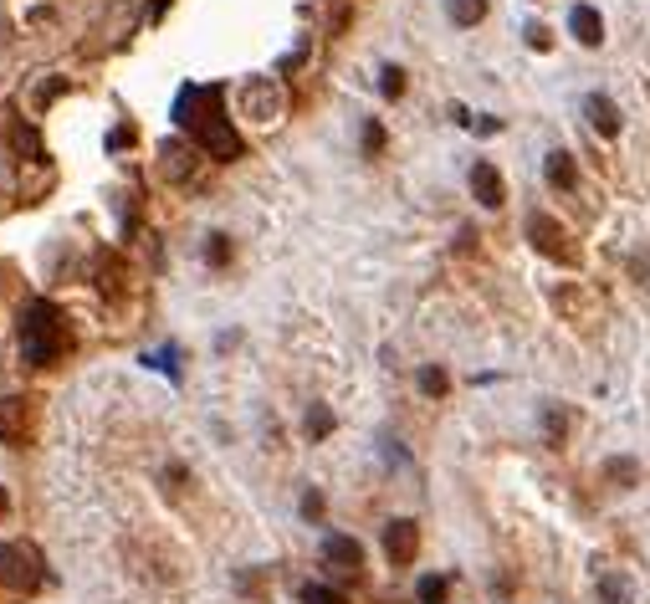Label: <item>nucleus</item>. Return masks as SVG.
I'll use <instances>...</instances> for the list:
<instances>
[{
  "instance_id": "nucleus-1",
  "label": "nucleus",
  "mask_w": 650,
  "mask_h": 604,
  "mask_svg": "<svg viewBox=\"0 0 650 604\" xmlns=\"http://www.w3.org/2000/svg\"><path fill=\"white\" fill-rule=\"evenodd\" d=\"M221 98H225L221 82H210V88H180V98H174V123L190 129V139H195L210 159H225V164H231V159L246 154V143L231 129V118L221 113Z\"/></svg>"
},
{
  "instance_id": "nucleus-2",
  "label": "nucleus",
  "mask_w": 650,
  "mask_h": 604,
  "mask_svg": "<svg viewBox=\"0 0 650 604\" xmlns=\"http://www.w3.org/2000/svg\"><path fill=\"white\" fill-rule=\"evenodd\" d=\"M21 354H26V364H37V369H47V364H57L67 354V323H62V313H57V302L37 297V302L21 308Z\"/></svg>"
},
{
  "instance_id": "nucleus-3",
  "label": "nucleus",
  "mask_w": 650,
  "mask_h": 604,
  "mask_svg": "<svg viewBox=\"0 0 650 604\" xmlns=\"http://www.w3.org/2000/svg\"><path fill=\"white\" fill-rule=\"evenodd\" d=\"M528 241H533L538 257L559 261V267H579V261H584V251H579V241L569 236V226L553 220L548 210H533V216H528Z\"/></svg>"
},
{
  "instance_id": "nucleus-4",
  "label": "nucleus",
  "mask_w": 650,
  "mask_h": 604,
  "mask_svg": "<svg viewBox=\"0 0 650 604\" xmlns=\"http://www.w3.org/2000/svg\"><path fill=\"white\" fill-rule=\"evenodd\" d=\"M236 108H241V118L272 129V123H282V113H287V88L277 78H246L241 92H236Z\"/></svg>"
},
{
  "instance_id": "nucleus-5",
  "label": "nucleus",
  "mask_w": 650,
  "mask_h": 604,
  "mask_svg": "<svg viewBox=\"0 0 650 604\" xmlns=\"http://www.w3.org/2000/svg\"><path fill=\"white\" fill-rule=\"evenodd\" d=\"M0 584H5V594H31L41 584V553L31 548V543H5L0 548Z\"/></svg>"
},
{
  "instance_id": "nucleus-6",
  "label": "nucleus",
  "mask_w": 650,
  "mask_h": 604,
  "mask_svg": "<svg viewBox=\"0 0 650 604\" xmlns=\"http://www.w3.org/2000/svg\"><path fill=\"white\" fill-rule=\"evenodd\" d=\"M195 164H200V159H195V149H190L184 139H164L154 149V169H159V180H164V185H190V180H195Z\"/></svg>"
},
{
  "instance_id": "nucleus-7",
  "label": "nucleus",
  "mask_w": 650,
  "mask_h": 604,
  "mask_svg": "<svg viewBox=\"0 0 650 604\" xmlns=\"http://www.w3.org/2000/svg\"><path fill=\"white\" fill-rule=\"evenodd\" d=\"M420 553V523L415 517H394V523H384V558H390L394 568H410Z\"/></svg>"
},
{
  "instance_id": "nucleus-8",
  "label": "nucleus",
  "mask_w": 650,
  "mask_h": 604,
  "mask_svg": "<svg viewBox=\"0 0 650 604\" xmlns=\"http://www.w3.org/2000/svg\"><path fill=\"white\" fill-rule=\"evenodd\" d=\"M26 436H31L26 395H0V440H5V446H26Z\"/></svg>"
},
{
  "instance_id": "nucleus-9",
  "label": "nucleus",
  "mask_w": 650,
  "mask_h": 604,
  "mask_svg": "<svg viewBox=\"0 0 650 604\" xmlns=\"http://www.w3.org/2000/svg\"><path fill=\"white\" fill-rule=\"evenodd\" d=\"M323 564L339 568V574H359V568H364V543L349 538V533H328L323 538Z\"/></svg>"
},
{
  "instance_id": "nucleus-10",
  "label": "nucleus",
  "mask_w": 650,
  "mask_h": 604,
  "mask_svg": "<svg viewBox=\"0 0 650 604\" xmlns=\"http://www.w3.org/2000/svg\"><path fill=\"white\" fill-rule=\"evenodd\" d=\"M471 195H477V206H487V210H497L502 200H508V185H502L497 164H487V159L471 164Z\"/></svg>"
},
{
  "instance_id": "nucleus-11",
  "label": "nucleus",
  "mask_w": 650,
  "mask_h": 604,
  "mask_svg": "<svg viewBox=\"0 0 650 604\" xmlns=\"http://www.w3.org/2000/svg\"><path fill=\"white\" fill-rule=\"evenodd\" d=\"M584 113H589V123H594L599 139H620V108H614L610 92H589V98H584Z\"/></svg>"
},
{
  "instance_id": "nucleus-12",
  "label": "nucleus",
  "mask_w": 650,
  "mask_h": 604,
  "mask_svg": "<svg viewBox=\"0 0 650 604\" xmlns=\"http://www.w3.org/2000/svg\"><path fill=\"white\" fill-rule=\"evenodd\" d=\"M569 31H573L579 47H604V16H599L594 5H584V0L569 11Z\"/></svg>"
},
{
  "instance_id": "nucleus-13",
  "label": "nucleus",
  "mask_w": 650,
  "mask_h": 604,
  "mask_svg": "<svg viewBox=\"0 0 650 604\" xmlns=\"http://www.w3.org/2000/svg\"><path fill=\"white\" fill-rule=\"evenodd\" d=\"M543 175H548V185H553V190H563V195L579 190V164H573L569 149H553V154H548V164H543Z\"/></svg>"
},
{
  "instance_id": "nucleus-14",
  "label": "nucleus",
  "mask_w": 650,
  "mask_h": 604,
  "mask_svg": "<svg viewBox=\"0 0 650 604\" xmlns=\"http://www.w3.org/2000/svg\"><path fill=\"white\" fill-rule=\"evenodd\" d=\"M415 385H420V395H425V399H446V389H451V374H446L441 364H425V369L415 374Z\"/></svg>"
},
{
  "instance_id": "nucleus-15",
  "label": "nucleus",
  "mask_w": 650,
  "mask_h": 604,
  "mask_svg": "<svg viewBox=\"0 0 650 604\" xmlns=\"http://www.w3.org/2000/svg\"><path fill=\"white\" fill-rule=\"evenodd\" d=\"M446 16L456 26H477V21H487V0H446Z\"/></svg>"
},
{
  "instance_id": "nucleus-16",
  "label": "nucleus",
  "mask_w": 650,
  "mask_h": 604,
  "mask_svg": "<svg viewBox=\"0 0 650 604\" xmlns=\"http://www.w3.org/2000/svg\"><path fill=\"white\" fill-rule=\"evenodd\" d=\"M543 430H548V446H563L569 440V410L563 405H543Z\"/></svg>"
},
{
  "instance_id": "nucleus-17",
  "label": "nucleus",
  "mask_w": 650,
  "mask_h": 604,
  "mask_svg": "<svg viewBox=\"0 0 650 604\" xmlns=\"http://www.w3.org/2000/svg\"><path fill=\"white\" fill-rule=\"evenodd\" d=\"M604 476H610L614 487H635V476H640V466L630 461V456H610L604 461Z\"/></svg>"
},
{
  "instance_id": "nucleus-18",
  "label": "nucleus",
  "mask_w": 650,
  "mask_h": 604,
  "mask_svg": "<svg viewBox=\"0 0 650 604\" xmlns=\"http://www.w3.org/2000/svg\"><path fill=\"white\" fill-rule=\"evenodd\" d=\"M302 425H308V440H323L328 430H333V410H328V405H312Z\"/></svg>"
},
{
  "instance_id": "nucleus-19",
  "label": "nucleus",
  "mask_w": 650,
  "mask_h": 604,
  "mask_svg": "<svg viewBox=\"0 0 650 604\" xmlns=\"http://www.w3.org/2000/svg\"><path fill=\"white\" fill-rule=\"evenodd\" d=\"M446 589H451V584H446L441 574H425L415 584V594H420V604H446Z\"/></svg>"
},
{
  "instance_id": "nucleus-20",
  "label": "nucleus",
  "mask_w": 650,
  "mask_h": 604,
  "mask_svg": "<svg viewBox=\"0 0 650 604\" xmlns=\"http://www.w3.org/2000/svg\"><path fill=\"white\" fill-rule=\"evenodd\" d=\"M599 604H630V589H624L614 574H604L599 578Z\"/></svg>"
},
{
  "instance_id": "nucleus-21",
  "label": "nucleus",
  "mask_w": 650,
  "mask_h": 604,
  "mask_svg": "<svg viewBox=\"0 0 650 604\" xmlns=\"http://www.w3.org/2000/svg\"><path fill=\"white\" fill-rule=\"evenodd\" d=\"M302 604H349L339 589H328V584H302Z\"/></svg>"
},
{
  "instance_id": "nucleus-22",
  "label": "nucleus",
  "mask_w": 650,
  "mask_h": 604,
  "mask_svg": "<svg viewBox=\"0 0 650 604\" xmlns=\"http://www.w3.org/2000/svg\"><path fill=\"white\" fill-rule=\"evenodd\" d=\"M205 261H210V267H225V261H231V236H221V231L210 236V241H205Z\"/></svg>"
},
{
  "instance_id": "nucleus-23",
  "label": "nucleus",
  "mask_w": 650,
  "mask_h": 604,
  "mask_svg": "<svg viewBox=\"0 0 650 604\" xmlns=\"http://www.w3.org/2000/svg\"><path fill=\"white\" fill-rule=\"evenodd\" d=\"M379 92H384V98H400L404 92V67H384V72H379Z\"/></svg>"
},
{
  "instance_id": "nucleus-24",
  "label": "nucleus",
  "mask_w": 650,
  "mask_h": 604,
  "mask_svg": "<svg viewBox=\"0 0 650 604\" xmlns=\"http://www.w3.org/2000/svg\"><path fill=\"white\" fill-rule=\"evenodd\" d=\"M528 31V47H533V52H548V47H553V31L543 26V21H533V26H522Z\"/></svg>"
},
{
  "instance_id": "nucleus-25",
  "label": "nucleus",
  "mask_w": 650,
  "mask_h": 604,
  "mask_svg": "<svg viewBox=\"0 0 650 604\" xmlns=\"http://www.w3.org/2000/svg\"><path fill=\"white\" fill-rule=\"evenodd\" d=\"M379 149H384V123L369 118V123H364V154H379Z\"/></svg>"
},
{
  "instance_id": "nucleus-26",
  "label": "nucleus",
  "mask_w": 650,
  "mask_h": 604,
  "mask_svg": "<svg viewBox=\"0 0 650 604\" xmlns=\"http://www.w3.org/2000/svg\"><path fill=\"white\" fill-rule=\"evenodd\" d=\"M302 517H308V523H318V517H323V492H318V487L302 492Z\"/></svg>"
},
{
  "instance_id": "nucleus-27",
  "label": "nucleus",
  "mask_w": 650,
  "mask_h": 604,
  "mask_svg": "<svg viewBox=\"0 0 650 604\" xmlns=\"http://www.w3.org/2000/svg\"><path fill=\"white\" fill-rule=\"evenodd\" d=\"M143 364H154V369H164V374H180V369H174V348H159V354H143Z\"/></svg>"
},
{
  "instance_id": "nucleus-28",
  "label": "nucleus",
  "mask_w": 650,
  "mask_h": 604,
  "mask_svg": "<svg viewBox=\"0 0 650 604\" xmlns=\"http://www.w3.org/2000/svg\"><path fill=\"white\" fill-rule=\"evenodd\" d=\"M630 267H635V282L650 287V257H645V251H635V261H630Z\"/></svg>"
},
{
  "instance_id": "nucleus-29",
  "label": "nucleus",
  "mask_w": 650,
  "mask_h": 604,
  "mask_svg": "<svg viewBox=\"0 0 650 604\" xmlns=\"http://www.w3.org/2000/svg\"><path fill=\"white\" fill-rule=\"evenodd\" d=\"M123 143H133V129H118L113 139H108V149H123Z\"/></svg>"
},
{
  "instance_id": "nucleus-30",
  "label": "nucleus",
  "mask_w": 650,
  "mask_h": 604,
  "mask_svg": "<svg viewBox=\"0 0 650 604\" xmlns=\"http://www.w3.org/2000/svg\"><path fill=\"white\" fill-rule=\"evenodd\" d=\"M11 517V497H5V487H0V523Z\"/></svg>"
}]
</instances>
